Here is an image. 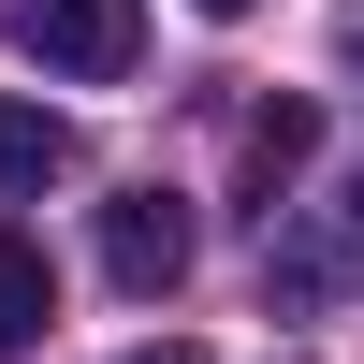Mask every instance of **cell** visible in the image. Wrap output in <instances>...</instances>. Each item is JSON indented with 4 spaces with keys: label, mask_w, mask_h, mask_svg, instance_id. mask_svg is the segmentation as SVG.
I'll return each mask as SVG.
<instances>
[{
    "label": "cell",
    "mask_w": 364,
    "mask_h": 364,
    "mask_svg": "<svg viewBox=\"0 0 364 364\" xmlns=\"http://www.w3.org/2000/svg\"><path fill=\"white\" fill-rule=\"evenodd\" d=\"M336 44H350V73H364V0H350V29H336Z\"/></svg>",
    "instance_id": "8"
},
{
    "label": "cell",
    "mask_w": 364,
    "mask_h": 364,
    "mask_svg": "<svg viewBox=\"0 0 364 364\" xmlns=\"http://www.w3.org/2000/svg\"><path fill=\"white\" fill-rule=\"evenodd\" d=\"M102 277L132 291V306L175 291V277H190V204H175V190H117L102 204Z\"/></svg>",
    "instance_id": "2"
},
{
    "label": "cell",
    "mask_w": 364,
    "mask_h": 364,
    "mask_svg": "<svg viewBox=\"0 0 364 364\" xmlns=\"http://www.w3.org/2000/svg\"><path fill=\"white\" fill-rule=\"evenodd\" d=\"M44 175H73V117L0 87V190H44Z\"/></svg>",
    "instance_id": "3"
},
{
    "label": "cell",
    "mask_w": 364,
    "mask_h": 364,
    "mask_svg": "<svg viewBox=\"0 0 364 364\" xmlns=\"http://www.w3.org/2000/svg\"><path fill=\"white\" fill-rule=\"evenodd\" d=\"M262 291H291V306H336V233H306V248H262Z\"/></svg>",
    "instance_id": "6"
},
{
    "label": "cell",
    "mask_w": 364,
    "mask_h": 364,
    "mask_svg": "<svg viewBox=\"0 0 364 364\" xmlns=\"http://www.w3.org/2000/svg\"><path fill=\"white\" fill-rule=\"evenodd\" d=\"M190 15H248V0H190Z\"/></svg>",
    "instance_id": "9"
},
{
    "label": "cell",
    "mask_w": 364,
    "mask_h": 364,
    "mask_svg": "<svg viewBox=\"0 0 364 364\" xmlns=\"http://www.w3.org/2000/svg\"><path fill=\"white\" fill-rule=\"evenodd\" d=\"M306 146H321V117H306V102H262V117H248V175H262V190H277Z\"/></svg>",
    "instance_id": "5"
},
{
    "label": "cell",
    "mask_w": 364,
    "mask_h": 364,
    "mask_svg": "<svg viewBox=\"0 0 364 364\" xmlns=\"http://www.w3.org/2000/svg\"><path fill=\"white\" fill-rule=\"evenodd\" d=\"M58 321V277H44V248H29V233H0V350H29Z\"/></svg>",
    "instance_id": "4"
},
{
    "label": "cell",
    "mask_w": 364,
    "mask_h": 364,
    "mask_svg": "<svg viewBox=\"0 0 364 364\" xmlns=\"http://www.w3.org/2000/svg\"><path fill=\"white\" fill-rule=\"evenodd\" d=\"M117 364H204V350H190V336H161V350H117Z\"/></svg>",
    "instance_id": "7"
},
{
    "label": "cell",
    "mask_w": 364,
    "mask_h": 364,
    "mask_svg": "<svg viewBox=\"0 0 364 364\" xmlns=\"http://www.w3.org/2000/svg\"><path fill=\"white\" fill-rule=\"evenodd\" d=\"M0 29H15L44 73H73V87H117L146 58V15H132V0H0Z\"/></svg>",
    "instance_id": "1"
}]
</instances>
